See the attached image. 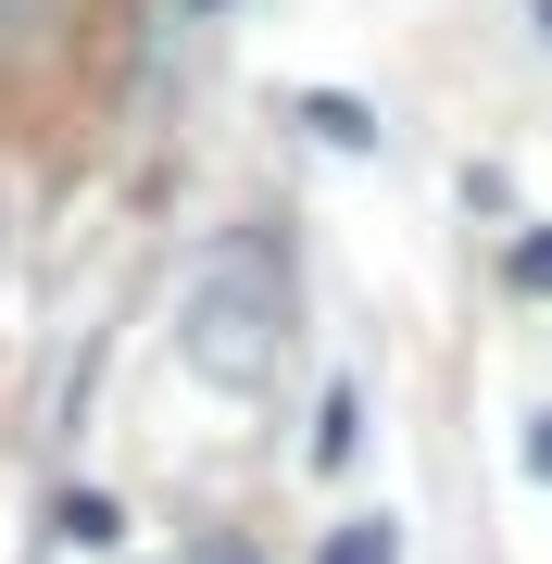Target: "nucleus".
Returning a JSON list of instances; mask_svg holds the SVG:
<instances>
[{"instance_id": "39448f33", "label": "nucleus", "mask_w": 552, "mask_h": 564, "mask_svg": "<svg viewBox=\"0 0 552 564\" xmlns=\"http://www.w3.org/2000/svg\"><path fill=\"white\" fill-rule=\"evenodd\" d=\"M51 13H63V0H0V51H39Z\"/></svg>"}, {"instance_id": "f257e3e1", "label": "nucleus", "mask_w": 552, "mask_h": 564, "mask_svg": "<svg viewBox=\"0 0 552 564\" xmlns=\"http://www.w3.org/2000/svg\"><path fill=\"white\" fill-rule=\"evenodd\" d=\"M176 364L226 402H251V389H277L289 364V251L264 226H214L202 251H188L176 276Z\"/></svg>"}, {"instance_id": "7ed1b4c3", "label": "nucleus", "mask_w": 552, "mask_h": 564, "mask_svg": "<svg viewBox=\"0 0 552 564\" xmlns=\"http://www.w3.org/2000/svg\"><path fill=\"white\" fill-rule=\"evenodd\" d=\"M51 527H63V540H113V502H101V489H63Z\"/></svg>"}, {"instance_id": "6e6552de", "label": "nucleus", "mask_w": 552, "mask_h": 564, "mask_svg": "<svg viewBox=\"0 0 552 564\" xmlns=\"http://www.w3.org/2000/svg\"><path fill=\"white\" fill-rule=\"evenodd\" d=\"M202 564H264V552H239V540H214V552H202Z\"/></svg>"}, {"instance_id": "9d476101", "label": "nucleus", "mask_w": 552, "mask_h": 564, "mask_svg": "<svg viewBox=\"0 0 552 564\" xmlns=\"http://www.w3.org/2000/svg\"><path fill=\"white\" fill-rule=\"evenodd\" d=\"M540 39H552V0H540Z\"/></svg>"}, {"instance_id": "20e7f679", "label": "nucleus", "mask_w": 552, "mask_h": 564, "mask_svg": "<svg viewBox=\"0 0 552 564\" xmlns=\"http://www.w3.org/2000/svg\"><path fill=\"white\" fill-rule=\"evenodd\" d=\"M351 426H365V402H351V389H327V426H314V464H351Z\"/></svg>"}, {"instance_id": "f03ea898", "label": "nucleus", "mask_w": 552, "mask_h": 564, "mask_svg": "<svg viewBox=\"0 0 552 564\" xmlns=\"http://www.w3.org/2000/svg\"><path fill=\"white\" fill-rule=\"evenodd\" d=\"M314 564H402V527H389V514H351V527H327Z\"/></svg>"}, {"instance_id": "1a4fd4ad", "label": "nucleus", "mask_w": 552, "mask_h": 564, "mask_svg": "<svg viewBox=\"0 0 552 564\" xmlns=\"http://www.w3.org/2000/svg\"><path fill=\"white\" fill-rule=\"evenodd\" d=\"M188 13H226V0H188Z\"/></svg>"}, {"instance_id": "423d86ee", "label": "nucleus", "mask_w": 552, "mask_h": 564, "mask_svg": "<svg viewBox=\"0 0 552 564\" xmlns=\"http://www.w3.org/2000/svg\"><path fill=\"white\" fill-rule=\"evenodd\" d=\"M515 289H552V226H528V239H515Z\"/></svg>"}, {"instance_id": "0eeeda50", "label": "nucleus", "mask_w": 552, "mask_h": 564, "mask_svg": "<svg viewBox=\"0 0 552 564\" xmlns=\"http://www.w3.org/2000/svg\"><path fill=\"white\" fill-rule=\"evenodd\" d=\"M528 477L552 489V414H528Z\"/></svg>"}]
</instances>
